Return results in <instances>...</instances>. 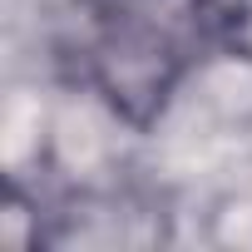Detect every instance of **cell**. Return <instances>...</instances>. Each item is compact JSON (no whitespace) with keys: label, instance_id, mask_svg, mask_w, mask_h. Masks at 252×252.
<instances>
[{"label":"cell","instance_id":"obj_1","mask_svg":"<svg viewBox=\"0 0 252 252\" xmlns=\"http://www.w3.org/2000/svg\"><path fill=\"white\" fill-rule=\"evenodd\" d=\"M227 45V0H69L74 69L134 129L158 124L173 94Z\"/></svg>","mask_w":252,"mask_h":252}]
</instances>
